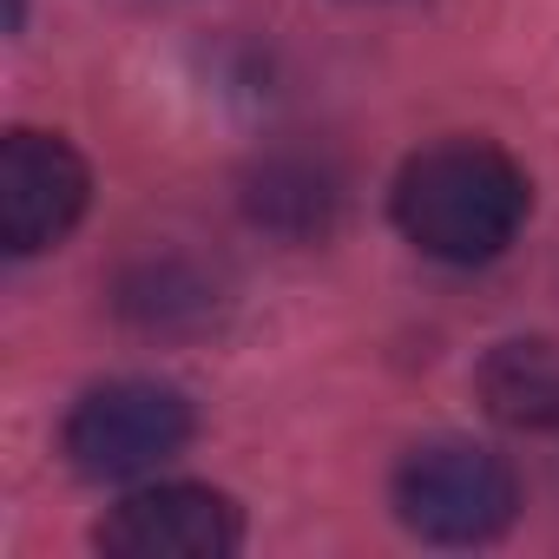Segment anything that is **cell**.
<instances>
[{
    "mask_svg": "<svg viewBox=\"0 0 559 559\" xmlns=\"http://www.w3.org/2000/svg\"><path fill=\"white\" fill-rule=\"evenodd\" d=\"M389 211H395V230L421 257L474 270V263H493L520 237V224L533 211V185L500 145L441 139V145H421L395 171Z\"/></svg>",
    "mask_w": 559,
    "mask_h": 559,
    "instance_id": "obj_1",
    "label": "cell"
},
{
    "mask_svg": "<svg viewBox=\"0 0 559 559\" xmlns=\"http://www.w3.org/2000/svg\"><path fill=\"white\" fill-rule=\"evenodd\" d=\"M395 520L428 546H487L520 513L513 467L480 441H428L395 467Z\"/></svg>",
    "mask_w": 559,
    "mask_h": 559,
    "instance_id": "obj_2",
    "label": "cell"
},
{
    "mask_svg": "<svg viewBox=\"0 0 559 559\" xmlns=\"http://www.w3.org/2000/svg\"><path fill=\"white\" fill-rule=\"evenodd\" d=\"M185 441H191V402L145 376L86 389L60 428V448H67L73 474H86V480H139V474L165 467L171 454H185Z\"/></svg>",
    "mask_w": 559,
    "mask_h": 559,
    "instance_id": "obj_3",
    "label": "cell"
},
{
    "mask_svg": "<svg viewBox=\"0 0 559 559\" xmlns=\"http://www.w3.org/2000/svg\"><path fill=\"white\" fill-rule=\"evenodd\" d=\"M86 198L93 171L60 132H8V145H0V243H8V257H40L67 243L86 217Z\"/></svg>",
    "mask_w": 559,
    "mask_h": 559,
    "instance_id": "obj_4",
    "label": "cell"
},
{
    "mask_svg": "<svg viewBox=\"0 0 559 559\" xmlns=\"http://www.w3.org/2000/svg\"><path fill=\"white\" fill-rule=\"evenodd\" d=\"M99 552L112 559H230L243 546V513L230 493L198 480H158L126 493L99 520Z\"/></svg>",
    "mask_w": 559,
    "mask_h": 559,
    "instance_id": "obj_5",
    "label": "cell"
},
{
    "mask_svg": "<svg viewBox=\"0 0 559 559\" xmlns=\"http://www.w3.org/2000/svg\"><path fill=\"white\" fill-rule=\"evenodd\" d=\"M480 408L500 428H559V343L546 336H507L474 369Z\"/></svg>",
    "mask_w": 559,
    "mask_h": 559,
    "instance_id": "obj_6",
    "label": "cell"
},
{
    "mask_svg": "<svg viewBox=\"0 0 559 559\" xmlns=\"http://www.w3.org/2000/svg\"><path fill=\"white\" fill-rule=\"evenodd\" d=\"M250 217L270 224L276 237H323L336 217V178L310 158H270L250 178Z\"/></svg>",
    "mask_w": 559,
    "mask_h": 559,
    "instance_id": "obj_7",
    "label": "cell"
},
{
    "mask_svg": "<svg viewBox=\"0 0 559 559\" xmlns=\"http://www.w3.org/2000/svg\"><path fill=\"white\" fill-rule=\"evenodd\" d=\"M119 310L139 330H198V323H211V284L185 263H145L126 276Z\"/></svg>",
    "mask_w": 559,
    "mask_h": 559,
    "instance_id": "obj_8",
    "label": "cell"
}]
</instances>
